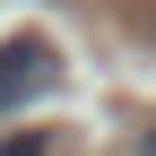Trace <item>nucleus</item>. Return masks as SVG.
I'll return each mask as SVG.
<instances>
[{"label":"nucleus","instance_id":"7ed1b4c3","mask_svg":"<svg viewBox=\"0 0 156 156\" xmlns=\"http://www.w3.org/2000/svg\"><path fill=\"white\" fill-rule=\"evenodd\" d=\"M139 156H156V130H147V139H139Z\"/></svg>","mask_w":156,"mask_h":156},{"label":"nucleus","instance_id":"f257e3e1","mask_svg":"<svg viewBox=\"0 0 156 156\" xmlns=\"http://www.w3.org/2000/svg\"><path fill=\"white\" fill-rule=\"evenodd\" d=\"M52 87H61V52H52L44 35H9V44H0V113L35 104V95H52Z\"/></svg>","mask_w":156,"mask_h":156},{"label":"nucleus","instance_id":"f03ea898","mask_svg":"<svg viewBox=\"0 0 156 156\" xmlns=\"http://www.w3.org/2000/svg\"><path fill=\"white\" fill-rule=\"evenodd\" d=\"M9 156H44V139H9Z\"/></svg>","mask_w":156,"mask_h":156}]
</instances>
